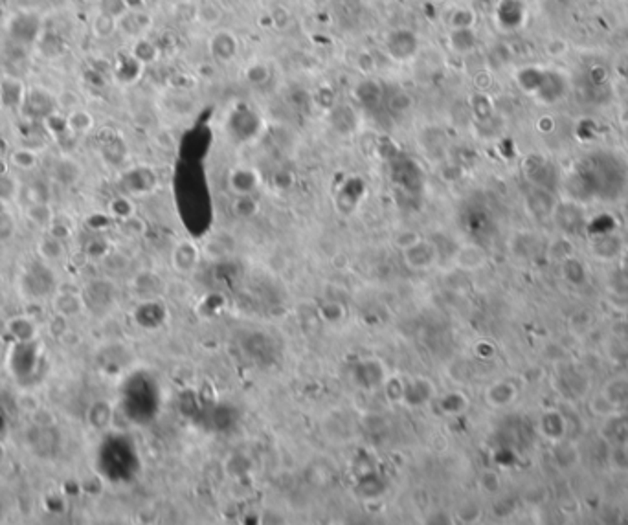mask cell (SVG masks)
Returning <instances> with one entry per match:
<instances>
[{
    "label": "cell",
    "mask_w": 628,
    "mask_h": 525,
    "mask_svg": "<svg viewBox=\"0 0 628 525\" xmlns=\"http://www.w3.org/2000/svg\"><path fill=\"white\" fill-rule=\"evenodd\" d=\"M384 50L395 63H408L419 52V37L408 28H397L386 35Z\"/></svg>",
    "instance_id": "1"
},
{
    "label": "cell",
    "mask_w": 628,
    "mask_h": 525,
    "mask_svg": "<svg viewBox=\"0 0 628 525\" xmlns=\"http://www.w3.org/2000/svg\"><path fill=\"white\" fill-rule=\"evenodd\" d=\"M403 255H404V261H406V265L412 268V270L425 272V270H430V268L436 267V262H438V258H439V252L432 241H428V239H423V237H421L416 245H412L410 248L404 250Z\"/></svg>",
    "instance_id": "2"
},
{
    "label": "cell",
    "mask_w": 628,
    "mask_h": 525,
    "mask_svg": "<svg viewBox=\"0 0 628 525\" xmlns=\"http://www.w3.org/2000/svg\"><path fill=\"white\" fill-rule=\"evenodd\" d=\"M599 395L610 402L617 412L628 406V374H614L599 389Z\"/></svg>",
    "instance_id": "3"
},
{
    "label": "cell",
    "mask_w": 628,
    "mask_h": 525,
    "mask_svg": "<svg viewBox=\"0 0 628 525\" xmlns=\"http://www.w3.org/2000/svg\"><path fill=\"white\" fill-rule=\"evenodd\" d=\"M518 399V387L509 380H496L485 389V402L493 408H509Z\"/></svg>",
    "instance_id": "4"
},
{
    "label": "cell",
    "mask_w": 628,
    "mask_h": 525,
    "mask_svg": "<svg viewBox=\"0 0 628 525\" xmlns=\"http://www.w3.org/2000/svg\"><path fill=\"white\" fill-rule=\"evenodd\" d=\"M210 52L221 63H232L239 53V43L235 35L228 30L213 34V37L210 39Z\"/></svg>",
    "instance_id": "5"
},
{
    "label": "cell",
    "mask_w": 628,
    "mask_h": 525,
    "mask_svg": "<svg viewBox=\"0 0 628 525\" xmlns=\"http://www.w3.org/2000/svg\"><path fill=\"white\" fill-rule=\"evenodd\" d=\"M567 424L566 419L557 412V409H547L540 415V421H538V432H540L544 437H546L550 443H559L564 439L566 435Z\"/></svg>",
    "instance_id": "6"
},
{
    "label": "cell",
    "mask_w": 628,
    "mask_h": 525,
    "mask_svg": "<svg viewBox=\"0 0 628 525\" xmlns=\"http://www.w3.org/2000/svg\"><path fill=\"white\" fill-rule=\"evenodd\" d=\"M26 92V85L21 79L11 78V76H4L0 79V105L2 107H22Z\"/></svg>",
    "instance_id": "7"
},
{
    "label": "cell",
    "mask_w": 628,
    "mask_h": 525,
    "mask_svg": "<svg viewBox=\"0 0 628 525\" xmlns=\"http://www.w3.org/2000/svg\"><path fill=\"white\" fill-rule=\"evenodd\" d=\"M259 185V175L252 168H235L230 173V188L237 195H252Z\"/></svg>",
    "instance_id": "8"
},
{
    "label": "cell",
    "mask_w": 628,
    "mask_h": 525,
    "mask_svg": "<svg viewBox=\"0 0 628 525\" xmlns=\"http://www.w3.org/2000/svg\"><path fill=\"white\" fill-rule=\"evenodd\" d=\"M448 44L455 53H470L476 48L478 39L473 28H455L448 34Z\"/></svg>",
    "instance_id": "9"
},
{
    "label": "cell",
    "mask_w": 628,
    "mask_h": 525,
    "mask_svg": "<svg viewBox=\"0 0 628 525\" xmlns=\"http://www.w3.org/2000/svg\"><path fill=\"white\" fill-rule=\"evenodd\" d=\"M91 30L92 34H94L96 39H110V37L120 30V26H118V17H114V15L100 9V11L94 15V19H92Z\"/></svg>",
    "instance_id": "10"
},
{
    "label": "cell",
    "mask_w": 628,
    "mask_h": 525,
    "mask_svg": "<svg viewBox=\"0 0 628 525\" xmlns=\"http://www.w3.org/2000/svg\"><path fill=\"white\" fill-rule=\"evenodd\" d=\"M455 265L463 270H478L485 265V252L474 245L463 246L455 254Z\"/></svg>",
    "instance_id": "11"
},
{
    "label": "cell",
    "mask_w": 628,
    "mask_h": 525,
    "mask_svg": "<svg viewBox=\"0 0 628 525\" xmlns=\"http://www.w3.org/2000/svg\"><path fill=\"white\" fill-rule=\"evenodd\" d=\"M175 267L180 272H190L195 268L197 261H199V252L191 243H182L178 245V248L175 250Z\"/></svg>",
    "instance_id": "12"
},
{
    "label": "cell",
    "mask_w": 628,
    "mask_h": 525,
    "mask_svg": "<svg viewBox=\"0 0 628 525\" xmlns=\"http://www.w3.org/2000/svg\"><path fill=\"white\" fill-rule=\"evenodd\" d=\"M66 123H68V131L74 134H87L94 125V118L91 116V112L85 111V108H74V111L68 112L66 116Z\"/></svg>",
    "instance_id": "13"
},
{
    "label": "cell",
    "mask_w": 628,
    "mask_h": 525,
    "mask_svg": "<svg viewBox=\"0 0 628 525\" xmlns=\"http://www.w3.org/2000/svg\"><path fill=\"white\" fill-rule=\"evenodd\" d=\"M26 217L35 226H41V228L52 226L53 219H56L52 206L48 203H31L26 210Z\"/></svg>",
    "instance_id": "14"
},
{
    "label": "cell",
    "mask_w": 628,
    "mask_h": 525,
    "mask_svg": "<svg viewBox=\"0 0 628 525\" xmlns=\"http://www.w3.org/2000/svg\"><path fill=\"white\" fill-rule=\"evenodd\" d=\"M130 56L138 59L143 66L151 65L158 59V46L153 41L148 39H136L133 48H130Z\"/></svg>",
    "instance_id": "15"
},
{
    "label": "cell",
    "mask_w": 628,
    "mask_h": 525,
    "mask_svg": "<svg viewBox=\"0 0 628 525\" xmlns=\"http://www.w3.org/2000/svg\"><path fill=\"white\" fill-rule=\"evenodd\" d=\"M79 175H81V168L74 160H61L56 165V178L63 184H74L78 182Z\"/></svg>",
    "instance_id": "16"
},
{
    "label": "cell",
    "mask_w": 628,
    "mask_h": 525,
    "mask_svg": "<svg viewBox=\"0 0 628 525\" xmlns=\"http://www.w3.org/2000/svg\"><path fill=\"white\" fill-rule=\"evenodd\" d=\"M562 272H564V276H566V280L570 281L572 285H577V287H581V285L586 281L585 267H582L581 262L573 258H567L566 261H564Z\"/></svg>",
    "instance_id": "17"
},
{
    "label": "cell",
    "mask_w": 628,
    "mask_h": 525,
    "mask_svg": "<svg viewBox=\"0 0 628 525\" xmlns=\"http://www.w3.org/2000/svg\"><path fill=\"white\" fill-rule=\"evenodd\" d=\"M9 164L15 165L17 169H22V171H30L37 165V155L31 149H15L9 155Z\"/></svg>",
    "instance_id": "18"
},
{
    "label": "cell",
    "mask_w": 628,
    "mask_h": 525,
    "mask_svg": "<svg viewBox=\"0 0 628 525\" xmlns=\"http://www.w3.org/2000/svg\"><path fill=\"white\" fill-rule=\"evenodd\" d=\"M474 22H476V15H474L473 9L468 8L452 9L451 17H448L451 30H455V28H474Z\"/></svg>",
    "instance_id": "19"
},
{
    "label": "cell",
    "mask_w": 628,
    "mask_h": 525,
    "mask_svg": "<svg viewBox=\"0 0 628 525\" xmlns=\"http://www.w3.org/2000/svg\"><path fill=\"white\" fill-rule=\"evenodd\" d=\"M17 232L15 217L6 210H0V243H8Z\"/></svg>",
    "instance_id": "20"
},
{
    "label": "cell",
    "mask_w": 628,
    "mask_h": 525,
    "mask_svg": "<svg viewBox=\"0 0 628 525\" xmlns=\"http://www.w3.org/2000/svg\"><path fill=\"white\" fill-rule=\"evenodd\" d=\"M65 248L61 245V239L56 235H50L46 237L43 243H41V254H44V258H50V259H57L61 258Z\"/></svg>",
    "instance_id": "21"
},
{
    "label": "cell",
    "mask_w": 628,
    "mask_h": 525,
    "mask_svg": "<svg viewBox=\"0 0 628 525\" xmlns=\"http://www.w3.org/2000/svg\"><path fill=\"white\" fill-rule=\"evenodd\" d=\"M234 210L241 217H252L257 211V203L252 195H237V200L234 204Z\"/></svg>",
    "instance_id": "22"
},
{
    "label": "cell",
    "mask_w": 628,
    "mask_h": 525,
    "mask_svg": "<svg viewBox=\"0 0 628 525\" xmlns=\"http://www.w3.org/2000/svg\"><path fill=\"white\" fill-rule=\"evenodd\" d=\"M612 463L617 469L628 470V439L619 441L614 444V452H612Z\"/></svg>",
    "instance_id": "23"
},
{
    "label": "cell",
    "mask_w": 628,
    "mask_h": 525,
    "mask_svg": "<svg viewBox=\"0 0 628 525\" xmlns=\"http://www.w3.org/2000/svg\"><path fill=\"white\" fill-rule=\"evenodd\" d=\"M133 210H135V208H133L129 198L120 197V198H114L113 203H110V211H113V215H116L118 219L125 220L129 219V217H133Z\"/></svg>",
    "instance_id": "24"
},
{
    "label": "cell",
    "mask_w": 628,
    "mask_h": 525,
    "mask_svg": "<svg viewBox=\"0 0 628 525\" xmlns=\"http://www.w3.org/2000/svg\"><path fill=\"white\" fill-rule=\"evenodd\" d=\"M100 6L103 11L114 15V17H122V15L127 11L125 2H123V0H101Z\"/></svg>",
    "instance_id": "25"
},
{
    "label": "cell",
    "mask_w": 628,
    "mask_h": 525,
    "mask_svg": "<svg viewBox=\"0 0 628 525\" xmlns=\"http://www.w3.org/2000/svg\"><path fill=\"white\" fill-rule=\"evenodd\" d=\"M419 239H421L419 233H417V232H410V230H406V232L398 233L397 239H395V245H397L398 248H401V252H404V250H406V248H410V246H412V245H416V243L419 241Z\"/></svg>",
    "instance_id": "26"
},
{
    "label": "cell",
    "mask_w": 628,
    "mask_h": 525,
    "mask_svg": "<svg viewBox=\"0 0 628 525\" xmlns=\"http://www.w3.org/2000/svg\"><path fill=\"white\" fill-rule=\"evenodd\" d=\"M125 2L127 11H140V9H145V0H123Z\"/></svg>",
    "instance_id": "27"
},
{
    "label": "cell",
    "mask_w": 628,
    "mask_h": 525,
    "mask_svg": "<svg viewBox=\"0 0 628 525\" xmlns=\"http://www.w3.org/2000/svg\"><path fill=\"white\" fill-rule=\"evenodd\" d=\"M6 173H8V164L4 160H0V177H6Z\"/></svg>",
    "instance_id": "28"
},
{
    "label": "cell",
    "mask_w": 628,
    "mask_h": 525,
    "mask_svg": "<svg viewBox=\"0 0 628 525\" xmlns=\"http://www.w3.org/2000/svg\"><path fill=\"white\" fill-rule=\"evenodd\" d=\"M81 2H85V4H91V6L101 4V0H81Z\"/></svg>",
    "instance_id": "29"
}]
</instances>
